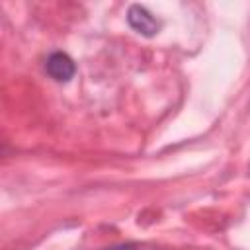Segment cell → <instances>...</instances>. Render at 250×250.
I'll return each mask as SVG.
<instances>
[{
	"label": "cell",
	"instance_id": "6da1fadb",
	"mask_svg": "<svg viewBox=\"0 0 250 250\" xmlns=\"http://www.w3.org/2000/svg\"><path fill=\"white\" fill-rule=\"evenodd\" d=\"M45 70H47V74H49L53 80H57V82H68V80L74 76L76 66H74V61H72L66 53L57 51V53H51V55L47 57V61H45Z\"/></svg>",
	"mask_w": 250,
	"mask_h": 250
},
{
	"label": "cell",
	"instance_id": "7a4b0ae2",
	"mask_svg": "<svg viewBox=\"0 0 250 250\" xmlns=\"http://www.w3.org/2000/svg\"><path fill=\"white\" fill-rule=\"evenodd\" d=\"M127 21H129V25L137 31V33H141V35H146V37H152L156 31H158V21H156V18L145 8V6H141V4H133L131 8H129V12H127Z\"/></svg>",
	"mask_w": 250,
	"mask_h": 250
},
{
	"label": "cell",
	"instance_id": "3957f363",
	"mask_svg": "<svg viewBox=\"0 0 250 250\" xmlns=\"http://www.w3.org/2000/svg\"><path fill=\"white\" fill-rule=\"evenodd\" d=\"M104 250H137L135 244H115V246H109V248H104Z\"/></svg>",
	"mask_w": 250,
	"mask_h": 250
}]
</instances>
